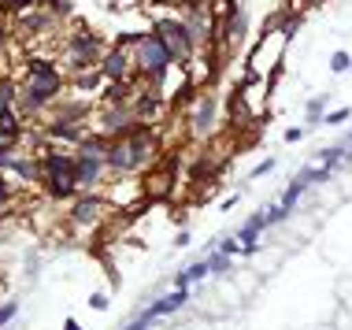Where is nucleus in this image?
I'll use <instances>...</instances> for the list:
<instances>
[{
  "instance_id": "nucleus-1",
  "label": "nucleus",
  "mask_w": 352,
  "mask_h": 330,
  "mask_svg": "<svg viewBox=\"0 0 352 330\" xmlns=\"http://www.w3.org/2000/svg\"><path fill=\"white\" fill-rule=\"evenodd\" d=\"M160 153H164V145H160L156 130L141 126V130H134V134L111 141V148H108V171L111 175H141V171H148V167L156 164Z\"/></svg>"
},
{
  "instance_id": "nucleus-2",
  "label": "nucleus",
  "mask_w": 352,
  "mask_h": 330,
  "mask_svg": "<svg viewBox=\"0 0 352 330\" xmlns=\"http://www.w3.org/2000/svg\"><path fill=\"white\" fill-rule=\"evenodd\" d=\"M104 52H108V41H104L100 34H93L89 26L74 23L71 30L60 37V56H56V63H60V71L67 74V78H74V74H82V71L100 67Z\"/></svg>"
},
{
  "instance_id": "nucleus-3",
  "label": "nucleus",
  "mask_w": 352,
  "mask_h": 330,
  "mask_svg": "<svg viewBox=\"0 0 352 330\" xmlns=\"http://www.w3.org/2000/svg\"><path fill=\"white\" fill-rule=\"evenodd\" d=\"M119 41L134 49V74H138V82H145V86H156V82L175 67L167 45L160 41L156 34H122Z\"/></svg>"
},
{
  "instance_id": "nucleus-4",
  "label": "nucleus",
  "mask_w": 352,
  "mask_h": 330,
  "mask_svg": "<svg viewBox=\"0 0 352 330\" xmlns=\"http://www.w3.org/2000/svg\"><path fill=\"white\" fill-rule=\"evenodd\" d=\"M285 41H289V26H282V15H274L267 23V30L260 34V45L249 52V74L252 78H274L282 56H285Z\"/></svg>"
},
{
  "instance_id": "nucleus-5",
  "label": "nucleus",
  "mask_w": 352,
  "mask_h": 330,
  "mask_svg": "<svg viewBox=\"0 0 352 330\" xmlns=\"http://www.w3.org/2000/svg\"><path fill=\"white\" fill-rule=\"evenodd\" d=\"M67 93V74H60V78H23L19 82V116L23 119H37L45 116L56 100Z\"/></svg>"
},
{
  "instance_id": "nucleus-6",
  "label": "nucleus",
  "mask_w": 352,
  "mask_h": 330,
  "mask_svg": "<svg viewBox=\"0 0 352 330\" xmlns=\"http://www.w3.org/2000/svg\"><path fill=\"white\" fill-rule=\"evenodd\" d=\"M152 34L160 37V41L167 45V52H170V60L175 63H182V67H189V63L197 60V41L189 37L186 30V23L178 15H156V23H152Z\"/></svg>"
},
{
  "instance_id": "nucleus-7",
  "label": "nucleus",
  "mask_w": 352,
  "mask_h": 330,
  "mask_svg": "<svg viewBox=\"0 0 352 330\" xmlns=\"http://www.w3.org/2000/svg\"><path fill=\"white\" fill-rule=\"evenodd\" d=\"M89 122H93V130H97V134H104L108 141L126 138V134H134V130L145 126V122L138 119V111L130 108V104H100L97 116H93ZM148 130H152V126H148Z\"/></svg>"
},
{
  "instance_id": "nucleus-8",
  "label": "nucleus",
  "mask_w": 352,
  "mask_h": 330,
  "mask_svg": "<svg viewBox=\"0 0 352 330\" xmlns=\"http://www.w3.org/2000/svg\"><path fill=\"white\" fill-rule=\"evenodd\" d=\"M108 197L104 193H78L71 201V208H67V219L74 230H93V226H100L104 223V215H108Z\"/></svg>"
},
{
  "instance_id": "nucleus-9",
  "label": "nucleus",
  "mask_w": 352,
  "mask_h": 330,
  "mask_svg": "<svg viewBox=\"0 0 352 330\" xmlns=\"http://www.w3.org/2000/svg\"><path fill=\"white\" fill-rule=\"evenodd\" d=\"M100 74H104V82H134L138 74H134V49L130 45H108V52L100 56Z\"/></svg>"
},
{
  "instance_id": "nucleus-10",
  "label": "nucleus",
  "mask_w": 352,
  "mask_h": 330,
  "mask_svg": "<svg viewBox=\"0 0 352 330\" xmlns=\"http://www.w3.org/2000/svg\"><path fill=\"white\" fill-rule=\"evenodd\" d=\"M186 122H189V134H193V138H208L215 130V97L208 89H201L193 100H189Z\"/></svg>"
},
{
  "instance_id": "nucleus-11",
  "label": "nucleus",
  "mask_w": 352,
  "mask_h": 330,
  "mask_svg": "<svg viewBox=\"0 0 352 330\" xmlns=\"http://www.w3.org/2000/svg\"><path fill=\"white\" fill-rule=\"evenodd\" d=\"M267 93H271V78H252V74H249V78L237 86L234 100H237L245 111H249L252 119H260L263 111H267Z\"/></svg>"
},
{
  "instance_id": "nucleus-12",
  "label": "nucleus",
  "mask_w": 352,
  "mask_h": 330,
  "mask_svg": "<svg viewBox=\"0 0 352 330\" xmlns=\"http://www.w3.org/2000/svg\"><path fill=\"white\" fill-rule=\"evenodd\" d=\"M37 160H41V178H63V182H74V167H78L74 153H67V148H41Z\"/></svg>"
},
{
  "instance_id": "nucleus-13",
  "label": "nucleus",
  "mask_w": 352,
  "mask_h": 330,
  "mask_svg": "<svg viewBox=\"0 0 352 330\" xmlns=\"http://www.w3.org/2000/svg\"><path fill=\"white\" fill-rule=\"evenodd\" d=\"M15 26H19V37H52L56 30H60V23L52 19L49 8H34V12L19 15Z\"/></svg>"
},
{
  "instance_id": "nucleus-14",
  "label": "nucleus",
  "mask_w": 352,
  "mask_h": 330,
  "mask_svg": "<svg viewBox=\"0 0 352 330\" xmlns=\"http://www.w3.org/2000/svg\"><path fill=\"white\" fill-rule=\"evenodd\" d=\"M41 134L52 141V145H78V141L89 134V126H85V122H74V119H49L41 126Z\"/></svg>"
},
{
  "instance_id": "nucleus-15",
  "label": "nucleus",
  "mask_w": 352,
  "mask_h": 330,
  "mask_svg": "<svg viewBox=\"0 0 352 330\" xmlns=\"http://www.w3.org/2000/svg\"><path fill=\"white\" fill-rule=\"evenodd\" d=\"M60 63L52 60V56H41V52H34V56H26L23 60V78H60Z\"/></svg>"
},
{
  "instance_id": "nucleus-16",
  "label": "nucleus",
  "mask_w": 352,
  "mask_h": 330,
  "mask_svg": "<svg viewBox=\"0 0 352 330\" xmlns=\"http://www.w3.org/2000/svg\"><path fill=\"white\" fill-rule=\"evenodd\" d=\"M134 89H138V78L134 82H104L100 104H130V100H134Z\"/></svg>"
},
{
  "instance_id": "nucleus-17",
  "label": "nucleus",
  "mask_w": 352,
  "mask_h": 330,
  "mask_svg": "<svg viewBox=\"0 0 352 330\" xmlns=\"http://www.w3.org/2000/svg\"><path fill=\"white\" fill-rule=\"evenodd\" d=\"M67 86L78 93H100L104 89V74H100V67H93V71H82V74H74V78H67Z\"/></svg>"
},
{
  "instance_id": "nucleus-18",
  "label": "nucleus",
  "mask_w": 352,
  "mask_h": 330,
  "mask_svg": "<svg viewBox=\"0 0 352 330\" xmlns=\"http://www.w3.org/2000/svg\"><path fill=\"white\" fill-rule=\"evenodd\" d=\"M19 82L12 74H0V119L8 116V111H19Z\"/></svg>"
},
{
  "instance_id": "nucleus-19",
  "label": "nucleus",
  "mask_w": 352,
  "mask_h": 330,
  "mask_svg": "<svg viewBox=\"0 0 352 330\" xmlns=\"http://www.w3.org/2000/svg\"><path fill=\"white\" fill-rule=\"evenodd\" d=\"M167 182H170V171H167V167L148 171V175H145V197H164V193H167Z\"/></svg>"
},
{
  "instance_id": "nucleus-20",
  "label": "nucleus",
  "mask_w": 352,
  "mask_h": 330,
  "mask_svg": "<svg viewBox=\"0 0 352 330\" xmlns=\"http://www.w3.org/2000/svg\"><path fill=\"white\" fill-rule=\"evenodd\" d=\"M0 8H4V15H26L34 12V8H45V0H0Z\"/></svg>"
},
{
  "instance_id": "nucleus-21",
  "label": "nucleus",
  "mask_w": 352,
  "mask_h": 330,
  "mask_svg": "<svg viewBox=\"0 0 352 330\" xmlns=\"http://www.w3.org/2000/svg\"><path fill=\"white\" fill-rule=\"evenodd\" d=\"M45 8H49V12H52V19H56V23H67V19L74 15V4H71V0H45Z\"/></svg>"
},
{
  "instance_id": "nucleus-22",
  "label": "nucleus",
  "mask_w": 352,
  "mask_h": 330,
  "mask_svg": "<svg viewBox=\"0 0 352 330\" xmlns=\"http://www.w3.org/2000/svg\"><path fill=\"white\" fill-rule=\"evenodd\" d=\"M12 316H15V305H12V300H8V305H0V327H4Z\"/></svg>"
},
{
  "instance_id": "nucleus-23",
  "label": "nucleus",
  "mask_w": 352,
  "mask_h": 330,
  "mask_svg": "<svg viewBox=\"0 0 352 330\" xmlns=\"http://www.w3.org/2000/svg\"><path fill=\"white\" fill-rule=\"evenodd\" d=\"M4 41H8V26H4V19H0V49H4Z\"/></svg>"
}]
</instances>
